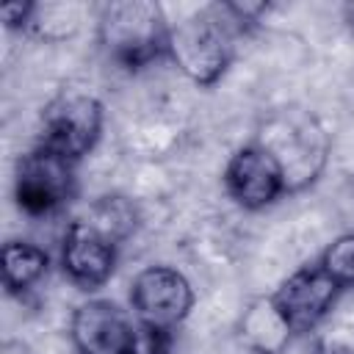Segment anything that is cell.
<instances>
[{"label":"cell","instance_id":"1","mask_svg":"<svg viewBox=\"0 0 354 354\" xmlns=\"http://www.w3.org/2000/svg\"><path fill=\"white\" fill-rule=\"evenodd\" d=\"M243 22L230 3H210L169 30V61L199 88L216 86L235 61V41L243 33Z\"/></svg>","mask_w":354,"mask_h":354},{"label":"cell","instance_id":"2","mask_svg":"<svg viewBox=\"0 0 354 354\" xmlns=\"http://www.w3.org/2000/svg\"><path fill=\"white\" fill-rule=\"evenodd\" d=\"M169 30L171 22L155 0H113L97 17L100 50L124 72H141L169 58Z\"/></svg>","mask_w":354,"mask_h":354},{"label":"cell","instance_id":"3","mask_svg":"<svg viewBox=\"0 0 354 354\" xmlns=\"http://www.w3.org/2000/svg\"><path fill=\"white\" fill-rule=\"evenodd\" d=\"M254 141L266 147L279 163L288 194H299L313 185L324 174L332 152V141L321 119L313 111L296 105L271 111L260 122Z\"/></svg>","mask_w":354,"mask_h":354},{"label":"cell","instance_id":"4","mask_svg":"<svg viewBox=\"0 0 354 354\" xmlns=\"http://www.w3.org/2000/svg\"><path fill=\"white\" fill-rule=\"evenodd\" d=\"M77 194V163L44 144L19 155L14 169V199L28 216H53Z\"/></svg>","mask_w":354,"mask_h":354},{"label":"cell","instance_id":"5","mask_svg":"<svg viewBox=\"0 0 354 354\" xmlns=\"http://www.w3.org/2000/svg\"><path fill=\"white\" fill-rule=\"evenodd\" d=\"M105 130V105L86 91H61L41 111L39 144L80 163L100 144Z\"/></svg>","mask_w":354,"mask_h":354},{"label":"cell","instance_id":"6","mask_svg":"<svg viewBox=\"0 0 354 354\" xmlns=\"http://www.w3.org/2000/svg\"><path fill=\"white\" fill-rule=\"evenodd\" d=\"M130 313L138 324L177 332V326L191 315L196 293L183 271L174 266H147L130 279Z\"/></svg>","mask_w":354,"mask_h":354},{"label":"cell","instance_id":"7","mask_svg":"<svg viewBox=\"0 0 354 354\" xmlns=\"http://www.w3.org/2000/svg\"><path fill=\"white\" fill-rule=\"evenodd\" d=\"M221 185L227 196L243 210H266L288 194V183L279 163L254 138L241 144L227 158Z\"/></svg>","mask_w":354,"mask_h":354},{"label":"cell","instance_id":"8","mask_svg":"<svg viewBox=\"0 0 354 354\" xmlns=\"http://www.w3.org/2000/svg\"><path fill=\"white\" fill-rule=\"evenodd\" d=\"M138 321L111 299H86L69 315V340L77 354H133Z\"/></svg>","mask_w":354,"mask_h":354},{"label":"cell","instance_id":"9","mask_svg":"<svg viewBox=\"0 0 354 354\" xmlns=\"http://www.w3.org/2000/svg\"><path fill=\"white\" fill-rule=\"evenodd\" d=\"M119 260V243L83 221L80 216L66 224L64 241H61V271L72 285L80 290H97L102 288Z\"/></svg>","mask_w":354,"mask_h":354},{"label":"cell","instance_id":"10","mask_svg":"<svg viewBox=\"0 0 354 354\" xmlns=\"http://www.w3.org/2000/svg\"><path fill=\"white\" fill-rule=\"evenodd\" d=\"M340 293L343 290L332 282V277L313 260L299 266L293 274H288L271 296L285 313V318L290 321L293 332L304 335V332H313L332 313Z\"/></svg>","mask_w":354,"mask_h":354},{"label":"cell","instance_id":"11","mask_svg":"<svg viewBox=\"0 0 354 354\" xmlns=\"http://www.w3.org/2000/svg\"><path fill=\"white\" fill-rule=\"evenodd\" d=\"M235 335L249 354H285L296 337L290 321L271 293L257 296L246 304V310L238 315Z\"/></svg>","mask_w":354,"mask_h":354},{"label":"cell","instance_id":"12","mask_svg":"<svg viewBox=\"0 0 354 354\" xmlns=\"http://www.w3.org/2000/svg\"><path fill=\"white\" fill-rule=\"evenodd\" d=\"M0 268H3V285L11 296H25L28 290H33L50 271V254L30 243V241H19L11 238L3 243L0 252Z\"/></svg>","mask_w":354,"mask_h":354},{"label":"cell","instance_id":"13","mask_svg":"<svg viewBox=\"0 0 354 354\" xmlns=\"http://www.w3.org/2000/svg\"><path fill=\"white\" fill-rule=\"evenodd\" d=\"M83 221H88L91 227H97L100 232H105L108 238H113L119 246L122 241H127L136 227H138V213H136V205L122 196V194H105V196H97L86 213L80 216Z\"/></svg>","mask_w":354,"mask_h":354},{"label":"cell","instance_id":"14","mask_svg":"<svg viewBox=\"0 0 354 354\" xmlns=\"http://www.w3.org/2000/svg\"><path fill=\"white\" fill-rule=\"evenodd\" d=\"M83 25V8L69 3H36L33 19L28 30L44 41H64L72 39Z\"/></svg>","mask_w":354,"mask_h":354},{"label":"cell","instance_id":"15","mask_svg":"<svg viewBox=\"0 0 354 354\" xmlns=\"http://www.w3.org/2000/svg\"><path fill=\"white\" fill-rule=\"evenodd\" d=\"M315 263L332 277V282L340 290L354 288V230L332 238V243L324 246V252L315 257Z\"/></svg>","mask_w":354,"mask_h":354},{"label":"cell","instance_id":"16","mask_svg":"<svg viewBox=\"0 0 354 354\" xmlns=\"http://www.w3.org/2000/svg\"><path fill=\"white\" fill-rule=\"evenodd\" d=\"M171 348H174V332H163V329L138 324L133 354H171Z\"/></svg>","mask_w":354,"mask_h":354},{"label":"cell","instance_id":"17","mask_svg":"<svg viewBox=\"0 0 354 354\" xmlns=\"http://www.w3.org/2000/svg\"><path fill=\"white\" fill-rule=\"evenodd\" d=\"M33 8L36 3H6L3 6V22L8 30H28L30 19H33Z\"/></svg>","mask_w":354,"mask_h":354},{"label":"cell","instance_id":"18","mask_svg":"<svg viewBox=\"0 0 354 354\" xmlns=\"http://www.w3.org/2000/svg\"><path fill=\"white\" fill-rule=\"evenodd\" d=\"M346 19H348L351 28H354V6H346Z\"/></svg>","mask_w":354,"mask_h":354}]
</instances>
